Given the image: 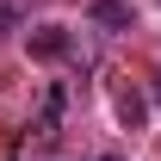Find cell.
Segmentation results:
<instances>
[{"label": "cell", "instance_id": "1", "mask_svg": "<svg viewBox=\"0 0 161 161\" xmlns=\"http://www.w3.org/2000/svg\"><path fill=\"white\" fill-rule=\"evenodd\" d=\"M62 112H68V87H50V93H43V105H37V118H31V142H56Z\"/></svg>", "mask_w": 161, "mask_h": 161}, {"label": "cell", "instance_id": "2", "mask_svg": "<svg viewBox=\"0 0 161 161\" xmlns=\"http://www.w3.org/2000/svg\"><path fill=\"white\" fill-rule=\"evenodd\" d=\"M31 56L37 62H68L75 56V37H68L62 25H37V31H31Z\"/></svg>", "mask_w": 161, "mask_h": 161}, {"label": "cell", "instance_id": "3", "mask_svg": "<svg viewBox=\"0 0 161 161\" xmlns=\"http://www.w3.org/2000/svg\"><path fill=\"white\" fill-rule=\"evenodd\" d=\"M87 19L99 25V31H130L136 13H130V0H93V6H87Z\"/></svg>", "mask_w": 161, "mask_h": 161}, {"label": "cell", "instance_id": "4", "mask_svg": "<svg viewBox=\"0 0 161 161\" xmlns=\"http://www.w3.org/2000/svg\"><path fill=\"white\" fill-rule=\"evenodd\" d=\"M105 161H118V155H105Z\"/></svg>", "mask_w": 161, "mask_h": 161}]
</instances>
